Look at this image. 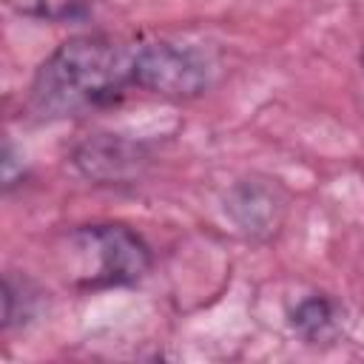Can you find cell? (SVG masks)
Returning <instances> with one entry per match:
<instances>
[{"instance_id": "cell-1", "label": "cell", "mask_w": 364, "mask_h": 364, "mask_svg": "<svg viewBox=\"0 0 364 364\" xmlns=\"http://www.w3.org/2000/svg\"><path fill=\"white\" fill-rule=\"evenodd\" d=\"M136 48L114 34L68 37L40 63L28 108L43 119H65L117 105L128 88H136Z\"/></svg>"}, {"instance_id": "cell-2", "label": "cell", "mask_w": 364, "mask_h": 364, "mask_svg": "<svg viewBox=\"0 0 364 364\" xmlns=\"http://www.w3.org/2000/svg\"><path fill=\"white\" fill-rule=\"evenodd\" d=\"M82 287H122L151 270V247L128 225H85L71 233Z\"/></svg>"}, {"instance_id": "cell-3", "label": "cell", "mask_w": 364, "mask_h": 364, "mask_svg": "<svg viewBox=\"0 0 364 364\" xmlns=\"http://www.w3.org/2000/svg\"><path fill=\"white\" fill-rule=\"evenodd\" d=\"M210 63L193 51L173 43H139L134 63V82L139 91L168 97V100H191L199 97L210 85Z\"/></svg>"}, {"instance_id": "cell-4", "label": "cell", "mask_w": 364, "mask_h": 364, "mask_svg": "<svg viewBox=\"0 0 364 364\" xmlns=\"http://www.w3.org/2000/svg\"><path fill=\"white\" fill-rule=\"evenodd\" d=\"M74 168L97 185H131L148 171V151L117 134H97L82 139L71 154Z\"/></svg>"}, {"instance_id": "cell-5", "label": "cell", "mask_w": 364, "mask_h": 364, "mask_svg": "<svg viewBox=\"0 0 364 364\" xmlns=\"http://www.w3.org/2000/svg\"><path fill=\"white\" fill-rule=\"evenodd\" d=\"M287 191L279 179L270 176H247L239 179L225 196V213L233 219L239 230L253 239L273 236L287 213Z\"/></svg>"}, {"instance_id": "cell-6", "label": "cell", "mask_w": 364, "mask_h": 364, "mask_svg": "<svg viewBox=\"0 0 364 364\" xmlns=\"http://www.w3.org/2000/svg\"><path fill=\"white\" fill-rule=\"evenodd\" d=\"M290 327L304 344H330L341 333V313L330 296L313 293L290 310Z\"/></svg>"}, {"instance_id": "cell-7", "label": "cell", "mask_w": 364, "mask_h": 364, "mask_svg": "<svg viewBox=\"0 0 364 364\" xmlns=\"http://www.w3.org/2000/svg\"><path fill=\"white\" fill-rule=\"evenodd\" d=\"M14 14L43 23H74L85 20L94 9V0H3Z\"/></svg>"}, {"instance_id": "cell-8", "label": "cell", "mask_w": 364, "mask_h": 364, "mask_svg": "<svg viewBox=\"0 0 364 364\" xmlns=\"http://www.w3.org/2000/svg\"><path fill=\"white\" fill-rule=\"evenodd\" d=\"M361 63H364V57H361Z\"/></svg>"}]
</instances>
